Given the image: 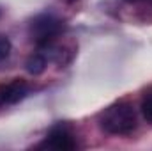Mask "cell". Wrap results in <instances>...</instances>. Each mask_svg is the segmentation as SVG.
I'll return each mask as SVG.
<instances>
[{
  "mask_svg": "<svg viewBox=\"0 0 152 151\" xmlns=\"http://www.w3.org/2000/svg\"><path fill=\"white\" fill-rule=\"evenodd\" d=\"M99 126L112 135H127L136 128V114L129 101H117L99 117Z\"/></svg>",
  "mask_w": 152,
  "mask_h": 151,
  "instance_id": "1",
  "label": "cell"
},
{
  "mask_svg": "<svg viewBox=\"0 0 152 151\" xmlns=\"http://www.w3.org/2000/svg\"><path fill=\"white\" fill-rule=\"evenodd\" d=\"M64 27L66 25L60 18H57L55 14H50V13H42L30 21L28 34L39 46H48L64 32Z\"/></svg>",
  "mask_w": 152,
  "mask_h": 151,
  "instance_id": "2",
  "label": "cell"
},
{
  "mask_svg": "<svg viewBox=\"0 0 152 151\" xmlns=\"http://www.w3.org/2000/svg\"><path fill=\"white\" fill-rule=\"evenodd\" d=\"M41 146L58 151H71L76 148V141L73 132L66 124H57L48 132V135H46V139Z\"/></svg>",
  "mask_w": 152,
  "mask_h": 151,
  "instance_id": "3",
  "label": "cell"
},
{
  "mask_svg": "<svg viewBox=\"0 0 152 151\" xmlns=\"http://www.w3.org/2000/svg\"><path fill=\"white\" fill-rule=\"evenodd\" d=\"M27 93H28V85L21 78H12L11 82L0 84V107L18 103L20 100L25 98Z\"/></svg>",
  "mask_w": 152,
  "mask_h": 151,
  "instance_id": "4",
  "label": "cell"
},
{
  "mask_svg": "<svg viewBox=\"0 0 152 151\" xmlns=\"http://www.w3.org/2000/svg\"><path fill=\"white\" fill-rule=\"evenodd\" d=\"M25 70L30 75H41L46 70V57L41 53H32L25 62Z\"/></svg>",
  "mask_w": 152,
  "mask_h": 151,
  "instance_id": "5",
  "label": "cell"
},
{
  "mask_svg": "<svg viewBox=\"0 0 152 151\" xmlns=\"http://www.w3.org/2000/svg\"><path fill=\"white\" fill-rule=\"evenodd\" d=\"M140 110H142V115L145 117V121H149L152 124V93H149V94L143 96Z\"/></svg>",
  "mask_w": 152,
  "mask_h": 151,
  "instance_id": "6",
  "label": "cell"
},
{
  "mask_svg": "<svg viewBox=\"0 0 152 151\" xmlns=\"http://www.w3.org/2000/svg\"><path fill=\"white\" fill-rule=\"evenodd\" d=\"M9 52H11V43H9V39L5 38V36H0V61L5 59V57L9 55Z\"/></svg>",
  "mask_w": 152,
  "mask_h": 151,
  "instance_id": "7",
  "label": "cell"
},
{
  "mask_svg": "<svg viewBox=\"0 0 152 151\" xmlns=\"http://www.w3.org/2000/svg\"><path fill=\"white\" fill-rule=\"evenodd\" d=\"M126 2H138V0H126Z\"/></svg>",
  "mask_w": 152,
  "mask_h": 151,
  "instance_id": "8",
  "label": "cell"
},
{
  "mask_svg": "<svg viewBox=\"0 0 152 151\" xmlns=\"http://www.w3.org/2000/svg\"><path fill=\"white\" fill-rule=\"evenodd\" d=\"M0 16H2V7H0Z\"/></svg>",
  "mask_w": 152,
  "mask_h": 151,
  "instance_id": "9",
  "label": "cell"
}]
</instances>
